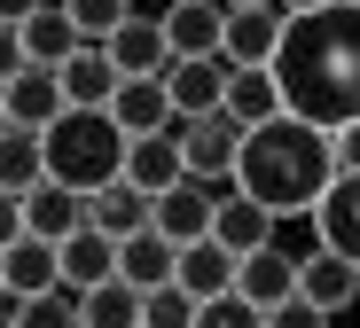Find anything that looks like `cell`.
Masks as SVG:
<instances>
[{"mask_svg":"<svg viewBox=\"0 0 360 328\" xmlns=\"http://www.w3.org/2000/svg\"><path fill=\"white\" fill-rule=\"evenodd\" d=\"M274 79L306 125H329V133L352 125L360 117V0H329V8L290 16Z\"/></svg>","mask_w":360,"mask_h":328,"instance_id":"1","label":"cell"},{"mask_svg":"<svg viewBox=\"0 0 360 328\" xmlns=\"http://www.w3.org/2000/svg\"><path fill=\"white\" fill-rule=\"evenodd\" d=\"M235 180H243L274 219H314V204L337 188V133L329 125H306L297 110H282V117H266V125L243 133Z\"/></svg>","mask_w":360,"mask_h":328,"instance_id":"2","label":"cell"},{"mask_svg":"<svg viewBox=\"0 0 360 328\" xmlns=\"http://www.w3.org/2000/svg\"><path fill=\"white\" fill-rule=\"evenodd\" d=\"M126 157H134V133L110 110H63L47 125V180H63V188L102 195L126 180Z\"/></svg>","mask_w":360,"mask_h":328,"instance_id":"3","label":"cell"},{"mask_svg":"<svg viewBox=\"0 0 360 328\" xmlns=\"http://www.w3.org/2000/svg\"><path fill=\"white\" fill-rule=\"evenodd\" d=\"M172 133H180V149H188V172L196 180H235V157H243L251 125L227 117V110H212V117H180Z\"/></svg>","mask_w":360,"mask_h":328,"instance_id":"4","label":"cell"},{"mask_svg":"<svg viewBox=\"0 0 360 328\" xmlns=\"http://www.w3.org/2000/svg\"><path fill=\"white\" fill-rule=\"evenodd\" d=\"M63 110H71L63 71H47V63H32V71H16V79H0V117H8V125H32V133H47Z\"/></svg>","mask_w":360,"mask_h":328,"instance_id":"5","label":"cell"},{"mask_svg":"<svg viewBox=\"0 0 360 328\" xmlns=\"http://www.w3.org/2000/svg\"><path fill=\"white\" fill-rule=\"evenodd\" d=\"M0 289H8V297H47V289H63V242H47V235L0 242Z\"/></svg>","mask_w":360,"mask_h":328,"instance_id":"6","label":"cell"},{"mask_svg":"<svg viewBox=\"0 0 360 328\" xmlns=\"http://www.w3.org/2000/svg\"><path fill=\"white\" fill-rule=\"evenodd\" d=\"M227 79H235V63H227V55H180L172 71H165L180 117H212V110H227Z\"/></svg>","mask_w":360,"mask_h":328,"instance_id":"7","label":"cell"},{"mask_svg":"<svg viewBox=\"0 0 360 328\" xmlns=\"http://www.w3.org/2000/svg\"><path fill=\"white\" fill-rule=\"evenodd\" d=\"M102 47L117 55V71H126V79H165L172 63H180V55H172V32H165L157 16H126Z\"/></svg>","mask_w":360,"mask_h":328,"instance_id":"8","label":"cell"},{"mask_svg":"<svg viewBox=\"0 0 360 328\" xmlns=\"http://www.w3.org/2000/svg\"><path fill=\"white\" fill-rule=\"evenodd\" d=\"M24 219H32V235H47V242H71L79 227H94V195H86V188H63V180H39V188L24 195Z\"/></svg>","mask_w":360,"mask_h":328,"instance_id":"9","label":"cell"},{"mask_svg":"<svg viewBox=\"0 0 360 328\" xmlns=\"http://www.w3.org/2000/svg\"><path fill=\"white\" fill-rule=\"evenodd\" d=\"M282 32H290V0H266V8H235L227 16V63H274L282 55Z\"/></svg>","mask_w":360,"mask_h":328,"instance_id":"10","label":"cell"},{"mask_svg":"<svg viewBox=\"0 0 360 328\" xmlns=\"http://www.w3.org/2000/svg\"><path fill=\"white\" fill-rule=\"evenodd\" d=\"M297 297H314L321 313H352L360 305V266H352V258L345 250H306V266H297Z\"/></svg>","mask_w":360,"mask_h":328,"instance_id":"11","label":"cell"},{"mask_svg":"<svg viewBox=\"0 0 360 328\" xmlns=\"http://www.w3.org/2000/svg\"><path fill=\"white\" fill-rule=\"evenodd\" d=\"M117 86H126V71H117V55H110L102 39H86V47L63 63V94H71V110H110Z\"/></svg>","mask_w":360,"mask_h":328,"instance_id":"12","label":"cell"},{"mask_svg":"<svg viewBox=\"0 0 360 328\" xmlns=\"http://www.w3.org/2000/svg\"><path fill=\"white\" fill-rule=\"evenodd\" d=\"M314 242L321 250H345L360 266V172H337V188L314 204Z\"/></svg>","mask_w":360,"mask_h":328,"instance_id":"13","label":"cell"},{"mask_svg":"<svg viewBox=\"0 0 360 328\" xmlns=\"http://www.w3.org/2000/svg\"><path fill=\"white\" fill-rule=\"evenodd\" d=\"M235 274H243V258H235L219 235H204V242H180V289H188L196 305L227 297V289H235Z\"/></svg>","mask_w":360,"mask_h":328,"instance_id":"14","label":"cell"},{"mask_svg":"<svg viewBox=\"0 0 360 328\" xmlns=\"http://www.w3.org/2000/svg\"><path fill=\"white\" fill-rule=\"evenodd\" d=\"M16 39H24L32 63H47V71H63V63L86 47V32H79V16L63 8V0H55V8H32V16L16 24Z\"/></svg>","mask_w":360,"mask_h":328,"instance_id":"15","label":"cell"},{"mask_svg":"<svg viewBox=\"0 0 360 328\" xmlns=\"http://www.w3.org/2000/svg\"><path fill=\"white\" fill-rule=\"evenodd\" d=\"M212 219H219V195L188 172V180H180V188H165L157 195V227L172 235V242H204L212 235Z\"/></svg>","mask_w":360,"mask_h":328,"instance_id":"16","label":"cell"},{"mask_svg":"<svg viewBox=\"0 0 360 328\" xmlns=\"http://www.w3.org/2000/svg\"><path fill=\"white\" fill-rule=\"evenodd\" d=\"M227 0H180V8L165 16L172 32V55H227Z\"/></svg>","mask_w":360,"mask_h":328,"instance_id":"17","label":"cell"},{"mask_svg":"<svg viewBox=\"0 0 360 328\" xmlns=\"http://www.w3.org/2000/svg\"><path fill=\"white\" fill-rule=\"evenodd\" d=\"M110 117L126 125L134 141H141V133H172V125H180V110H172V86H165V79H126V86H117V102H110Z\"/></svg>","mask_w":360,"mask_h":328,"instance_id":"18","label":"cell"},{"mask_svg":"<svg viewBox=\"0 0 360 328\" xmlns=\"http://www.w3.org/2000/svg\"><path fill=\"white\" fill-rule=\"evenodd\" d=\"M117 235H102V227H79L71 242H63V289H102V282H117Z\"/></svg>","mask_w":360,"mask_h":328,"instance_id":"19","label":"cell"},{"mask_svg":"<svg viewBox=\"0 0 360 328\" xmlns=\"http://www.w3.org/2000/svg\"><path fill=\"white\" fill-rule=\"evenodd\" d=\"M297 266H306V258H290V250H274V242H266V250H251V258H243L235 289H243L251 305H266V313H274V305H290V297H297Z\"/></svg>","mask_w":360,"mask_h":328,"instance_id":"20","label":"cell"},{"mask_svg":"<svg viewBox=\"0 0 360 328\" xmlns=\"http://www.w3.org/2000/svg\"><path fill=\"white\" fill-rule=\"evenodd\" d=\"M126 180H134V188H149V195L180 188V180H188V149H180V133H141V141H134V157H126Z\"/></svg>","mask_w":360,"mask_h":328,"instance_id":"21","label":"cell"},{"mask_svg":"<svg viewBox=\"0 0 360 328\" xmlns=\"http://www.w3.org/2000/svg\"><path fill=\"white\" fill-rule=\"evenodd\" d=\"M212 235H219L235 258H251V250H266V242H274V211L259 204L251 188H235L227 204H219V219H212Z\"/></svg>","mask_w":360,"mask_h":328,"instance_id":"22","label":"cell"},{"mask_svg":"<svg viewBox=\"0 0 360 328\" xmlns=\"http://www.w3.org/2000/svg\"><path fill=\"white\" fill-rule=\"evenodd\" d=\"M117 274H126L134 289H165V282H180V242H172L165 227L134 235L126 250H117Z\"/></svg>","mask_w":360,"mask_h":328,"instance_id":"23","label":"cell"},{"mask_svg":"<svg viewBox=\"0 0 360 328\" xmlns=\"http://www.w3.org/2000/svg\"><path fill=\"white\" fill-rule=\"evenodd\" d=\"M94 227H102V235H117V242L149 235V227H157V195H149V188H134V180L102 188V195H94Z\"/></svg>","mask_w":360,"mask_h":328,"instance_id":"24","label":"cell"},{"mask_svg":"<svg viewBox=\"0 0 360 328\" xmlns=\"http://www.w3.org/2000/svg\"><path fill=\"white\" fill-rule=\"evenodd\" d=\"M290 102H282V79H274V63H243V71L227 79V117H243V125H266V117H282Z\"/></svg>","mask_w":360,"mask_h":328,"instance_id":"25","label":"cell"},{"mask_svg":"<svg viewBox=\"0 0 360 328\" xmlns=\"http://www.w3.org/2000/svg\"><path fill=\"white\" fill-rule=\"evenodd\" d=\"M39 180H47V133H32V125H8V133H0V188L32 195Z\"/></svg>","mask_w":360,"mask_h":328,"instance_id":"26","label":"cell"},{"mask_svg":"<svg viewBox=\"0 0 360 328\" xmlns=\"http://www.w3.org/2000/svg\"><path fill=\"white\" fill-rule=\"evenodd\" d=\"M8 328H86V297H79V289L8 297Z\"/></svg>","mask_w":360,"mask_h":328,"instance_id":"27","label":"cell"},{"mask_svg":"<svg viewBox=\"0 0 360 328\" xmlns=\"http://www.w3.org/2000/svg\"><path fill=\"white\" fill-rule=\"evenodd\" d=\"M141 313H149V289H134L126 274L86 289V328H141Z\"/></svg>","mask_w":360,"mask_h":328,"instance_id":"28","label":"cell"},{"mask_svg":"<svg viewBox=\"0 0 360 328\" xmlns=\"http://www.w3.org/2000/svg\"><path fill=\"white\" fill-rule=\"evenodd\" d=\"M196 297L180 289V282H165V289H149V313H141V328H196Z\"/></svg>","mask_w":360,"mask_h":328,"instance_id":"29","label":"cell"},{"mask_svg":"<svg viewBox=\"0 0 360 328\" xmlns=\"http://www.w3.org/2000/svg\"><path fill=\"white\" fill-rule=\"evenodd\" d=\"M196 328H266V305H251L243 289H227V297H212L196 313Z\"/></svg>","mask_w":360,"mask_h":328,"instance_id":"30","label":"cell"},{"mask_svg":"<svg viewBox=\"0 0 360 328\" xmlns=\"http://www.w3.org/2000/svg\"><path fill=\"white\" fill-rule=\"evenodd\" d=\"M63 8L79 16V32H86V39H110L117 24L134 16V0H63Z\"/></svg>","mask_w":360,"mask_h":328,"instance_id":"31","label":"cell"},{"mask_svg":"<svg viewBox=\"0 0 360 328\" xmlns=\"http://www.w3.org/2000/svg\"><path fill=\"white\" fill-rule=\"evenodd\" d=\"M266 328H329V313H321L314 297H290V305H274V313H266Z\"/></svg>","mask_w":360,"mask_h":328,"instance_id":"32","label":"cell"},{"mask_svg":"<svg viewBox=\"0 0 360 328\" xmlns=\"http://www.w3.org/2000/svg\"><path fill=\"white\" fill-rule=\"evenodd\" d=\"M337 172H360V117L337 125Z\"/></svg>","mask_w":360,"mask_h":328,"instance_id":"33","label":"cell"},{"mask_svg":"<svg viewBox=\"0 0 360 328\" xmlns=\"http://www.w3.org/2000/svg\"><path fill=\"white\" fill-rule=\"evenodd\" d=\"M306 8H329V0H290V16H306Z\"/></svg>","mask_w":360,"mask_h":328,"instance_id":"34","label":"cell"},{"mask_svg":"<svg viewBox=\"0 0 360 328\" xmlns=\"http://www.w3.org/2000/svg\"><path fill=\"white\" fill-rule=\"evenodd\" d=\"M227 8H266V0H227Z\"/></svg>","mask_w":360,"mask_h":328,"instance_id":"35","label":"cell"}]
</instances>
